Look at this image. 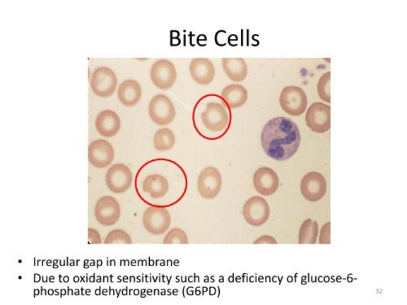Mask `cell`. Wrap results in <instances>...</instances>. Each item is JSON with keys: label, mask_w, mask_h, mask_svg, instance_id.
<instances>
[{"label": "cell", "mask_w": 407, "mask_h": 305, "mask_svg": "<svg viewBox=\"0 0 407 305\" xmlns=\"http://www.w3.org/2000/svg\"><path fill=\"white\" fill-rule=\"evenodd\" d=\"M117 85L116 74L108 67L95 69L90 78V88L99 97H110L115 92Z\"/></svg>", "instance_id": "52a82bcc"}, {"label": "cell", "mask_w": 407, "mask_h": 305, "mask_svg": "<svg viewBox=\"0 0 407 305\" xmlns=\"http://www.w3.org/2000/svg\"><path fill=\"white\" fill-rule=\"evenodd\" d=\"M175 144V136L168 128L159 130L153 138V145L158 152H167L172 149Z\"/></svg>", "instance_id": "603a6c76"}, {"label": "cell", "mask_w": 407, "mask_h": 305, "mask_svg": "<svg viewBox=\"0 0 407 305\" xmlns=\"http://www.w3.org/2000/svg\"><path fill=\"white\" fill-rule=\"evenodd\" d=\"M190 74L196 83L206 85L213 82L216 68L207 58H195L190 64Z\"/></svg>", "instance_id": "e0dca14e"}, {"label": "cell", "mask_w": 407, "mask_h": 305, "mask_svg": "<svg viewBox=\"0 0 407 305\" xmlns=\"http://www.w3.org/2000/svg\"><path fill=\"white\" fill-rule=\"evenodd\" d=\"M318 92L321 100L331 103V72L324 73L320 78L318 83Z\"/></svg>", "instance_id": "484cf974"}, {"label": "cell", "mask_w": 407, "mask_h": 305, "mask_svg": "<svg viewBox=\"0 0 407 305\" xmlns=\"http://www.w3.org/2000/svg\"><path fill=\"white\" fill-rule=\"evenodd\" d=\"M150 119L158 126H167L173 122L176 112L173 102L167 95L154 96L148 105Z\"/></svg>", "instance_id": "277c9868"}, {"label": "cell", "mask_w": 407, "mask_h": 305, "mask_svg": "<svg viewBox=\"0 0 407 305\" xmlns=\"http://www.w3.org/2000/svg\"><path fill=\"white\" fill-rule=\"evenodd\" d=\"M301 191L305 200L317 202L322 200L326 192L324 177L318 172H310L303 177Z\"/></svg>", "instance_id": "9a60e30c"}, {"label": "cell", "mask_w": 407, "mask_h": 305, "mask_svg": "<svg viewBox=\"0 0 407 305\" xmlns=\"http://www.w3.org/2000/svg\"><path fill=\"white\" fill-rule=\"evenodd\" d=\"M131 170L124 164H115L107 171L106 185L114 193H124L132 184Z\"/></svg>", "instance_id": "9c48e42d"}, {"label": "cell", "mask_w": 407, "mask_h": 305, "mask_svg": "<svg viewBox=\"0 0 407 305\" xmlns=\"http://www.w3.org/2000/svg\"><path fill=\"white\" fill-rule=\"evenodd\" d=\"M277 244V241L269 235H264V237H260L258 240H256L254 244Z\"/></svg>", "instance_id": "f1b7e54d"}, {"label": "cell", "mask_w": 407, "mask_h": 305, "mask_svg": "<svg viewBox=\"0 0 407 305\" xmlns=\"http://www.w3.org/2000/svg\"><path fill=\"white\" fill-rule=\"evenodd\" d=\"M142 90L141 85L135 80L128 79L119 85L117 96L121 103L126 107H133L141 100Z\"/></svg>", "instance_id": "d6986e66"}, {"label": "cell", "mask_w": 407, "mask_h": 305, "mask_svg": "<svg viewBox=\"0 0 407 305\" xmlns=\"http://www.w3.org/2000/svg\"><path fill=\"white\" fill-rule=\"evenodd\" d=\"M222 175L216 167L204 169L197 179V190L204 199L213 200L222 189Z\"/></svg>", "instance_id": "ba28073f"}, {"label": "cell", "mask_w": 407, "mask_h": 305, "mask_svg": "<svg viewBox=\"0 0 407 305\" xmlns=\"http://www.w3.org/2000/svg\"><path fill=\"white\" fill-rule=\"evenodd\" d=\"M305 121L309 129L315 133L328 132L331 128V107L320 102L313 104L305 115Z\"/></svg>", "instance_id": "7c38bea8"}, {"label": "cell", "mask_w": 407, "mask_h": 305, "mask_svg": "<svg viewBox=\"0 0 407 305\" xmlns=\"http://www.w3.org/2000/svg\"><path fill=\"white\" fill-rule=\"evenodd\" d=\"M222 98L230 108L238 109L243 106L248 100V92L243 85L232 84L225 88Z\"/></svg>", "instance_id": "44dd1931"}, {"label": "cell", "mask_w": 407, "mask_h": 305, "mask_svg": "<svg viewBox=\"0 0 407 305\" xmlns=\"http://www.w3.org/2000/svg\"><path fill=\"white\" fill-rule=\"evenodd\" d=\"M319 235V225L312 219L305 220L299 232V244H315Z\"/></svg>", "instance_id": "7402d4cb"}, {"label": "cell", "mask_w": 407, "mask_h": 305, "mask_svg": "<svg viewBox=\"0 0 407 305\" xmlns=\"http://www.w3.org/2000/svg\"><path fill=\"white\" fill-rule=\"evenodd\" d=\"M164 244H189V238L183 229L174 228L170 231L163 240Z\"/></svg>", "instance_id": "d4e9b609"}, {"label": "cell", "mask_w": 407, "mask_h": 305, "mask_svg": "<svg viewBox=\"0 0 407 305\" xmlns=\"http://www.w3.org/2000/svg\"><path fill=\"white\" fill-rule=\"evenodd\" d=\"M253 181L256 191L265 196L275 194L280 185L276 171L269 167H261L256 170Z\"/></svg>", "instance_id": "2e32d148"}, {"label": "cell", "mask_w": 407, "mask_h": 305, "mask_svg": "<svg viewBox=\"0 0 407 305\" xmlns=\"http://www.w3.org/2000/svg\"><path fill=\"white\" fill-rule=\"evenodd\" d=\"M150 78L155 87L160 90L172 88L177 79L174 64L165 59L155 62L150 71Z\"/></svg>", "instance_id": "4fadbf2b"}, {"label": "cell", "mask_w": 407, "mask_h": 305, "mask_svg": "<svg viewBox=\"0 0 407 305\" xmlns=\"http://www.w3.org/2000/svg\"><path fill=\"white\" fill-rule=\"evenodd\" d=\"M225 73L233 82H242L248 74V67L242 58H223Z\"/></svg>", "instance_id": "ffe728a7"}, {"label": "cell", "mask_w": 407, "mask_h": 305, "mask_svg": "<svg viewBox=\"0 0 407 305\" xmlns=\"http://www.w3.org/2000/svg\"><path fill=\"white\" fill-rule=\"evenodd\" d=\"M105 244H131L132 241L129 234L123 231V229H114V231L110 232L108 235H107L105 240Z\"/></svg>", "instance_id": "cb8c5ba5"}, {"label": "cell", "mask_w": 407, "mask_h": 305, "mask_svg": "<svg viewBox=\"0 0 407 305\" xmlns=\"http://www.w3.org/2000/svg\"><path fill=\"white\" fill-rule=\"evenodd\" d=\"M319 244H331V222L326 223L322 229H321Z\"/></svg>", "instance_id": "4316f807"}, {"label": "cell", "mask_w": 407, "mask_h": 305, "mask_svg": "<svg viewBox=\"0 0 407 305\" xmlns=\"http://www.w3.org/2000/svg\"><path fill=\"white\" fill-rule=\"evenodd\" d=\"M223 101L218 96L207 95L194 107L192 124L198 135L206 140H218L231 126V114Z\"/></svg>", "instance_id": "3957f363"}, {"label": "cell", "mask_w": 407, "mask_h": 305, "mask_svg": "<svg viewBox=\"0 0 407 305\" xmlns=\"http://www.w3.org/2000/svg\"><path fill=\"white\" fill-rule=\"evenodd\" d=\"M114 158V149L112 144L105 139H98L90 144L88 148L89 163L95 168L108 167Z\"/></svg>", "instance_id": "5bb4252c"}, {"label": "cell", "mask_w": 407, "mask_h": 305, "mask_svg": "<svg viewBox=\"0 0 407 305\" xmlns=\"http://www.w3.org/2000/svg\"><path fill=\"white\" fill-rule=\"evenodd\" d=\"M189 180L183 168L172 160L158 158L149 160L138 170L135 189L147 205L170 208L184 199Z\"/></svg>", "instance_id": "6da1fadb"}, {"label": "cell", "mask_w": 407, "mask_h": 305, "mask_svg": "<svg viewBox=\"0 0 407 305\" xmlns=\"http://www.w3.org/2000/svg\"><path fill=\"white\" fill-rule=\"evenodd\" d=\"M280 104L286 114L291 116H300L307 108V96L301 88L289 85L282 90Z\"/></svg>", "instance_id": "5b68a950"}, {"label": "cell", "mask_w": 407, "mask_h": 305, "mask_svg": "<svg viewBox=\"0 0 407 305\" xmlns=\"http://www.w3.org/2000/svg\"><path fill=\"white\" fill-rule=\"evenodd\" d=\"M102 242L100 233L93 228L88 229V244H100Z\"/></svg>", "instance_id": "83f0119b"}, {"label": "cell", "mask_w": 407, "mask_h": 305, "mask_svg": "<svg viewBox=\"0 0 407 305\" xmlns=\"http://www.w3.org/2000/svg\"><path fill=\"white\" fill-rule=\"evenodd\" d=\"M243 215L251 226L261 227L269 221L270 217L269 203L261 196L252 197L244 203Z\"/></svg>", "instance_id": "30bf717a"}, {"label": "cell", "mask_w": 407, "mask_h": 305, "mask_svg": "<svg viewBox=\"0 0 407 305\" xmlns=\"http://www.w3.org/2000/svg\"><path fill=\"white\" fill-rule=\"evenodd\" d=\"M143 224L149 234L162 235L170 227V214L167 208L149 206L143 213Z\"/></svg>", "instance_id": "8992f818"}, {"label": "cell", "mask_w": 407, "mask_h": 305, "mask_svg": "<svg viewBox=\"0 0 407 305\" xmlns=\"http://www.w3.org/2000/svg\"><path fill=\"white\" fill-rule=\"evenodd\" d=\"M95 128L100 136L106 138L114 137L121 129L120 117L114 111H102L96 117Z\"/></svg>", "instance_id": "ac0fdd59"}, {"label": "cell", "mask_w": 407, "mask_h": 305, "mask_svg": "<svg viewBox=\"0 0 407 305\" xmlns=\"http://www.w3.org/2000/svg\"><path fill=\"white\" fill-rule=\"evenodd\" d=\"M121 207L119 201L112 196L100 198L95 203V217L102 226L112 227L119 222Z\"/></svg>", "instance_id": "8fae6325"}, {"label": "cell", "mask_w": 407, "mask_h": 305, "mask_svg": "<svg viewBox=\"0 0 407 305\" xmlns=\"http://www.w3.org/2000/svg\"><path fill=\"white\" fill-rule=\"evenodd\" d=\"M301 139L296 123L287 117L278 116L265 125L261 143L267 156L278 162H285L297 153Z\"/></svg>", "instance_id": "7a4b0ae2"}]
</instances>
